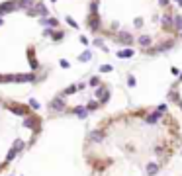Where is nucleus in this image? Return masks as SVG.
I'll list each match as a JSON object with an SVG mask.
<instances>
[{
  "label": "nucleus",
  "instance_id": "nucleus-6",
  "mask_svg": "<svg viewBox=\"0 0 182 176\" xmlns=\"http://www.w3.org/2000/svg\"><path fill=\"white\" fill-rule=\"evenodd\" d=\"M49 110H53V111H63V110H67V102H65V98L57 94V96L53 98L51 102H49Z\"/></svg>",
  "mask_w": 182,
  "mask_h": 176
},
{
  "label": "nucleus",
  "instance_id": "nucleus-3",
  "mask_svg": "<svg viewBox=\"0 0 182 176\" xmlns=\"http://www.w3.org/2000/svg\"><path fill=\"white\" fill-rule=\"evenodd\" d=\"M167 98H168V102L172 104L176 110H180V114H182V73L178 74V78L168 86Z\"/></svg>",
  "mask_w": 182,
  "mask_h": 176
},
{
  "label": "nucleus",
  "instance_id": "nucleus-4",
  "mask_svg": "<svg viewBox=\"0 0 182 176\" xmlns=\"http://www.w3.org/2000/svg\"><path fill=\"white\" fill-rule=\"evenodd\" d=\"M4 106L10 110V114L20 116V117H26V116H29V114H33L29 104H20V102H14V100H4Z\"/></svg>",
  "mask_w": 182,
  "mask_h": 176
},
{
  "label": "nucleus",
  "instance_id": "nucleus-5",
  "mask_svg": "<svg viewBox=\"0 0 182 176\" xmlns=\"http://www.w3.org/2000/svg\"><path fill=\"white\" fill-rule=\"evenodd\" d=\"M18 8V0H4V2H0V16H8L12 12H16Z\"/></svg>",
  "mask_w": 182,
  "mask_h": 176
},
{
  "label": "nucleus",
  "instance_id": "nucleus-12",
  "mask_svg": "<svg viewBox=\"0 0 182 176\" xmlns=\"http://www.w3.org/2000/svg\"><path fill=\"white\" fill-rule=\"evenodd\" d=\"M0 26H4V20H2V18H0Z\"/></svg>",
  "mask_w": 182,
  "mask_h": 176
},
{
  "label": "nucleus",
  "instance_id": "nucleus-13",
  "mask_svg": "<svg viewBox=\"0 0 182 176\" xmlns=\"http://www.w3.org/2000/svg\"><path fill=\"white\" fill-rule=\"evenodd\" d=\"M51 2H53V4H55V2H57V0H51Z\"/></svg>",
  "mask_w": 182,
  "mask_h": 176
},
{
  "label": "nucleus",
  "instance_id": "nucleus-10",
  "mask_svg": "<svg viewBox=\"0 0 182 176\" xmlns=\"http://www.w3.org/2000/svg\"><path fill=\"white\" fill-rule=\"evenodd\" d=\"M28 104H29V108H32L33 111H37L39 108H41V106H39V102L35 100V98H29V102H28Z\"/></svg>",
  "mask_w": 182,
  "mask_h": 176
},
{
  "label": "nucleus",
  "instance_id": "nucleus-1",
  "mask_svg": "<svg viewBox=\"0 0 182 176\" xmlns=\"http://www.w3.org/2000/svg\"><path fill=\"white\" fill-rule=\"evenodd\" d=\"M182 149V125L164 104L110 114L84 139L92 176H161Z\"/></svg>",
  "mask_w": 182,
  "mask_h": 176
},
{
  "label": "nucleus",
  "instance_id": "nucleus-11",
  "mask_svg": "<svg viewBox=\"0 0 182 176\" xmlns=\"http://www.w3.org/2000/svg\"><path fill=\"white\" fill-rule=\"evenodd\" d=\"M61 67H63V69H69V63H67V61L63 59V61H61Z\"/></svg>",
  "mask_w": 182,
  "mask_h": 176
},
{
  "label": "nucleus",
  "instance_id": "nucleus-9",
  "mask_svg": "<svg viewBox=\"0 0 182 176\" xmlns=\"http://www.w3.org/2000/svg\"><path fill=\"white\" fill-rule=\"evenodd\" d=\"M49 37H51L53 41H61V39H65V32H61V29H53Z\"/></svg>",
  "mask_w": 182,
  "mask_h": 176
},
{
  "label": "nucleus",
  "instance_id": "nucleus-7",
  "mask_svg": "<svg viewBox=\"0 0 182 176\" xmlns=\"http://www.w3.org/2000/svg\"><path fill=\"white\" fill-rule=\"evenodd\" d=\"M26 147H28V143H26V141H23V139H16L14 141V143H12V149H14V151H16V153H22V151H23V149H26Z\"/></svg>",
  "mask_w": 182,
  "mask_h": 176
},
{
  "label": "nucleus",
  "instance_id": "nucleus-8",
  "mask_svg": "<svg viewBox=\"0 0 182 176\" xmlns=\"http://www.w3.org/2000/svg\"><path fill=\"white\" fill-rule=\"evenodd\" d=\"M33 4H35V0H18V8L20 10H29V8H33Z\"/></svg>",
  "mask_w": 182,
  "mask_h": 176
},
{
  "label": "nucleus",
  "instance_id": "nucleus-2",
  "mask_svg": "<svg viewBox=\"0 0 182 176\" xmlns=\"http://www.w3.org/2000/svg\"><path fill=\"white\" fill-rule=\"evenodd\" d=\"M84 28L120 55L157 57L182 43V14L172 0H84Z\"/></svg>",
  "mask_w": 182,
  "mask_h": 176
}]
</instances>
